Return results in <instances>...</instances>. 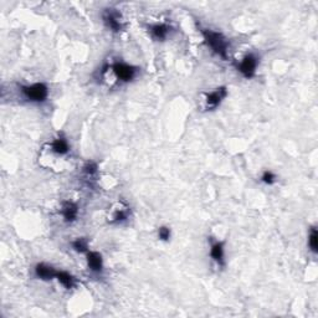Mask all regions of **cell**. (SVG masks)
I'll use <instances>...</instances> for the list:
<instances>
[{
	"instance_id": "cell-1",
	"label": "cell",
	"mask_w": 318,
	"mask_h": 318,
	"mask_svg": "<svg viewBox=\"0 0 318 318\" xmlns=\"http://www.w3.org/2000/svg\"><path fill=\"white\" fill-rule=\"evenodd\" d=\"M199 31L204 39L205 45L213 51L216 56L221 57L223 60L227 59V53H229V40L221 32L215 31V30L208 29V27H199Z\"/></svg>"
},
{
	"instance_id": "cell-2",
	"label": "cell",
	"mask_w": 318,
	"mask_h": 318,
	"mask_svg": "<svg viewBox=\"0 0 318 318\" xmlns=\"http://www.w3.org/2000/svg\"><path fill=\"white\" fill-rule=\"evenodd\" d=\"M20 92L23 97L31 103H43L49 97V87L43 82L21 86Z\"/></svg>"
},
{
	"instance_id": "cell-3",
	"label": "cell",
	"mask_w": 318,
	"mask_h": 318,
	"mask_svg": "<svg viewBox=\"0 0 318 318\" xmlns=\"http://www.w3.org/2000/svg\"><path fill=\"white\" fill-rule=\"evenodd\" d=\"M107 67L112 71L114 77L121 84H130L138 75V67L128 65L126 62H114L111 66L107 65Z\"/></svg>"
},
{
	"instance_id": "cell-4",
	"label": "cell",
	"mask_w": 318,
	"mask_h": 318,
	"mask_svg": "<svg viewBox=\"0 0 318 318\" xmlns=\"http://www.w3.org/2000/svg\"><path fill=\"white\" fill-rule=\"evenodd\" d=\"M102 21L112 32H120L123 29L122 14L114 8H107L102 13Z\"/></svg>"
},
{
	"instance_id": "cell-5",
	"label": "cell",
	"mask_w": 318,
	"mask_h": 318,
	"mask_svg": "<svg viewBox=\"0 0 318 318\" xmlns=\"http://www.w3.org/2000/svg\"><path fill=\"white\" fill-rule=\"evenodd\" d=\"M257 66H259V57L254 54H249L238 62L236 68L245 78H252L256 75Z\"/></svg>"
},
{
	"instance_id": "cell-6",
	"label": "cell",
	"mask_w": 318,
	"mask_h": 318,
	"mask_svg": "<svg viewBox=\"0 0 318 318\" xmlns=\"http://www.w3.org/2000/svg\"><path fill=\"white\" fill-rule=\"evenodd\" d=\"M226 96H227V90H226V87H224V86L218 87V89H215L214 91L209 93H205L204 108L207 109V111H214V109H216L219 106L221 105V102L225 100Z\"/></svg>"
},
{
	"instance_id": "cell-7",
	"label": "cell",
	"mask_w": 318,
	"mask_h": 318,
	"mask_svg": "<svg viewBox=\"0 0 318 318\" xmlns=\"http://www.w3.org/2000/svg\"><path fill=\"white\" fill-rule=\"evenodd\" d=\"M70 144L64 134H59L56 138L53 139L50 144H49V150L57 157H65L70 153Z\"/></svg>"
},
{
	"instance_id": "cell-8",
	"label": "cell",
	"mask_w": 318,
	"mask_h": 318,
	"mask_svg": "<svg viewBox=\"0 0 318 318\" xmlns=\"http://www.w3.org/2000/svg\"><path fill=\"white\" fill-rule=\"evenodd\" d=\"M61 215L64 218V221H66L67 224L73 223L78 218V205L70 200L64 202L61 207Z\"/></svg>"
},
{
	"instance_id": "cell-9",
	"label": "cell",
	"mask_w": 318,
	"mask_h": 318,
	"mask_svg": "<svg viewBox=\"0 0 318 318\" xmlns=\"http://www.w3.org/2000/svg\"><path fill=\"white\" fill-rule=\"evenodd\" d=\"M173 27L169 24L161 23V24H154V25L149 26V35L152 36V39L157 41H164L168 37V35L171 34Z\"/></svg>"
},
{
	"instance_id": "cell-10",
	"label": "cell",
	"mask_w": 318,
	"mask_h": 318,
	"mask_svg": "<svg viewBox=\"0 0 318 318\" xmlns=\"http://www.w3.org/2000/svg\"><path fill=\"white\" fill-rule=\"evenodd\" d=\"M210 256L218 266L225 265V248L221 241H212L210 244Z\"/></svg>"
},
{
	"instance_id": "cell-11",
	"label": "cell",
	"mask_w": 318,
	"mask_h": 318,
	"mask_svg": "<svg viewBox=\"0 0 318 318\" xmlns=\"http://www.w3.org/2000/svg\"><path fill=\"white\" fill-rule=\"evenodd\" d=\"M34 272L37 279L43 280V281H50V280L56 279L57 270L55 267H53L51 265L40 262V264H37L36 266H35Z\"/></svg>"
},
{
	"instance_id": "cell-12",
	"label": "cell",
	"mask_w": 318,
	"mask_h": 318,
	"mask_svg": "<svg viewBox=\"0 0 318 318\" xmlns=\"http://www.w3.org/2000/svg\"><path fill=\"white\" fill-rule=\"evenodd\" d=\"M87 265L89 268L95 273H101L103 271L102 255L97 251H87Z\"/></svg>"
},
{
	"instance_id": "cell-13",
	"label": "cell",
	"mask_w": 318,
	"mask_h": 318,
	"mask_svg": "<svg viewBox=\"0 0 318 318\" xmlns=\"http://www.w3.org/2000/svg\"><path fill=\"white\" fill-rule=\"evenodd\" d=\"M56 280L65 287L66 290H71L76 286V279L67 271H57Z\"/></svg>"
},
{
	"instance_id": "cell-14",
	"label": "cell",
	"mask_w": 318,
	"mask_h": 318,
	"mask_svg": "<svg viewBox=\"0 0 318 318\" xmlns=\"http://www.w3.org/2000/svg\"><path fill=\"white\" fill-rule=\"evenodd\" d=\"M128 216H130V212H128L127 207H120L114 210L113 214H112L111 218V223L112 224H122L123 221L128 220Z\"/></svg>"
},
{
	"instance_id": "cell-15",
	"label": "cell",
	"mask_w": 318,
	"mask_h": 318,
	"mask_svg": "<svg viewBox=\"0 0 318 318\" xmlns=\"http://www.w3.org/2000/svg\"><path fill=\"white\" fill-rule=\"evenodd\" d=\"M82 173H84V175L87 178V179H93L98 173L97 163L93 161L86 162L85 166L82 167Z\"/></svg>"
},
{
	"instance_id": "cell-16",
	"label": "cell",
	"mask_w": 318,
	"mask_h": 318,
	"mask_svg": "<svg viewBox=\"0 0 318 318\" xmlns=\"http://www.w3.org/2000/svg\"><path fill=\"white\" fill-rule=\"evenodd\" d=\"M317 246H318V234L316 227H311L308 234V248L313 254H317Z\"/></svg>"
},
{
	"instance_id": "cell-17",
	"label": "cell",
	"mask_w": 318,
	"mask_h": 318,
	"mask_svg": "<svg viewBox=\"0 0 318 318\" xmlns=\"http://www.w3.org/2000/svg\"><path fill=\"white\" fill-rule=\"evenodd\" d=\"M71 245H72L73 250L80 252V254H84V252L89 251V245H87L86 238L84 237H77L76 240L72 241Z\"/></svg>"
},
{
	"instance_id": "cell-18",
	"label": "cell",
	"mask_w": 318,
	"mask_h": 318,
	"mask_svg": "<svg viewBox=\"0 0 318 318\" xmlns=\"http://www.w3.org/2000/svg\"><path fill=\"white\" fill-rule=\"evenodd\" d=\"M276 180H277V177H276L275 174H273L271 171H265L264 173H262L261 175V182L265 183L266 185H272L275 184Z\"/></svg>"
},
{
	"instance_id": "cell-19",
	"label": "cell",
	"mask_w": 318,
	"mask_h": 318,
	"mask_svg": "<svg viewBox=\"0 0 318 318\" xmlns=\"http://www.w3.org/2000/svg\"><path fill=\"white\" fill-rule=\"evenodd\" d=\"M172 236V231L168 226H161L158 229V237L162 241H168Z\"/></svg>"
}]
</instances>
